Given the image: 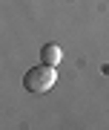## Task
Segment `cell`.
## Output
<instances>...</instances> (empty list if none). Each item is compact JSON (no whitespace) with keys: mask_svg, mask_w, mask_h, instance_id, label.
I'll return each instance as SVG.
<instances>
[{"mask_svg":"<svg viewBox=\"0 0 109 130\" xmlns=\"http://www.w3.org/2000/svg\"><path fill=\"white\" fill-rule=\"evenodd\" d=\"M54 81H58V72H54V67H49V64H37V67H32L26 75H23V87L29 90L32 95H40V93H49V90L54 87Z\"/></svg>","mask_w":109,"mask_h":130,"instance_id":"obj_1","label":"cell"},{"mask_svg":"<svg viewBox=\"0 0 109 130\" xmlns=\"http://www.w3.org/2000/svg\"><path fill=\"white\" fill-rule=\"evenodd\" d=\"M40 61L49 67H58L60 61H63V49L58 46V43H46V46L40 49Z\"/></svg>","mask_w":109,"mask_h":130,"instance_id":"obj_2","label":"cell"}]
</instances>
